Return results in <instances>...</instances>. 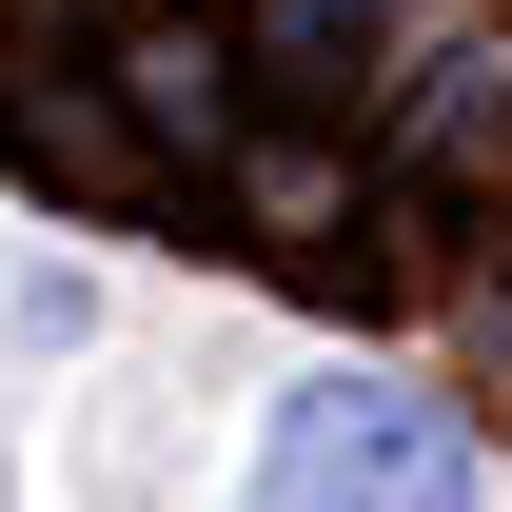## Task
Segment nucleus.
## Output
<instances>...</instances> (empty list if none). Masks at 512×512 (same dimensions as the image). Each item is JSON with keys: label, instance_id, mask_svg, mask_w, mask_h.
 Segmentation results:
<instances>
[{"label": "nucleus", "instance_id": "obj_1", "mask_svg": "<svg viewBox=\"0 0 512 512\" xmlns=\"http://www.w3.org/2000/svg\"><path fill=\"white\" fill-rule=\"evenodd\" d=\"M256 512H473V434L414 375H316V394H276Z\"/></svg>", "mask_w": 512, "mask_h": 512}, {"label": "nucleus", "instance_id": "obj_2", "mask_svg": "<svg viewBox=\"0 0 512 512\" xmlns=\"http://www.w3.org/2000/svg\"><path fill=\"white\" fill-rule=\"evenodd\" d=\"M493 355H512V296H493Z\"/></svg>", "mask_w": 512, "mask_h": 512}]
</instances>
